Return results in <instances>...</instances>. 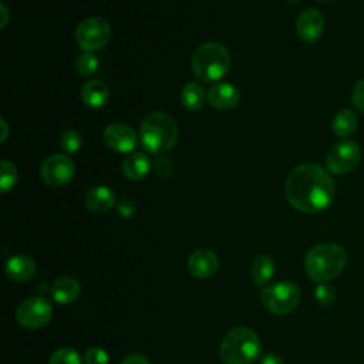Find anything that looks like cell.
Wrapping results in <instances>:
<instances>
[{"label":"cell","instance_id":"29","mask_svg":"<svg viewBox=\"0 0 364 364\" xmlns=\"http://www.w3.org/2000/svg\"><path fill=\"white\" fill-rule=\"evenodd\" d=\"M351 102L360 112L364 114V78L355 82L351 91Z\"/></svg>","mask_w":364,"mask_h":364},{"label":"cell","instance_id":"37","mask_svg":"<svg viewBox=\"0 0 364 364\" xmlns=\"http://www.w3.org/2000/svg\"><path fill=\"white\" fill-rule=\"evenodd\" d=\"M317 1H321V3H324V1H330V0H317Z\"/></svg>","mask_w":364,"mask_h":364},{"label":"cell","instance_id":"31","mask_svg":"<svg viewBox=\"0 0 364 364\" xmlns=\"http://www.w3.org/2000/svg\"><path fill=\"white\" fill-rule=\"evenodd\" d=\"M154 168H155L156 175H158V176H161V178H168V176H169V173L172 172L171 162H169L168 159H165V158H159V159L155 162Z\"/></svg>","mask_w":364,"mask_h":364},{"label":"cell","instance_id":"26","mask_svg":"<svg viewBox=\"0 0 364 364\" xmlns=\"http://www.w3.org/2000/svg\"><path fill=\"white\" fill-rule=\"evenodd\" d=\"M81 135L75 129H67L60 138V145L65 154H75L81 148Z\"/></svg>","mask_w":364,"mask_h":364},{"label":"cell","instance_id":"32","mask_svg":"<svg viewBox=\"0 0 364 364\" xmlns=\"http://www.w3.org/2000/svg\"><path fill=\"white\" fill-rule=\"evenodd\" d=\"M121 364H149V361H148V358H146L145 355L138 354V353H134V354L127 355V357L121 361Z\"/></svg>","mask_w":364,"mask_h":364},{"label":"cell","instance_id":"35","mask_svg":"<svg viewBox=\"0 0 364 364\" xmlns=\"http://www.w3.org/2000/svg\"><path fill=\"white\" fill-rule=\"evenodd\" d=\"M1 125H3V136H1V142H4L6 135H7V125H6V121H4V119H1Z\"/></svg>","mask_w":364,"mask_h":364},{"label":"cell","instance_id":"17","mask_svg":"<svg viewBox=\"0 0 364 364\" xmlns=\"http://www.w3.org/2000/svg\"><path fill=\"white\" fill-rule=\"evenodd\" d=\"M152 162L144 152H131L122 161V173L129 181H142L151 172Z\"/></svg>","mask_w":364,"mask_h":364},{"label":"cell","instance_id":"8","mask_svg":"<svg viewBox=\"0 0 364 364\" xmlns=\"http://www.w3.org/2000/svg\"><path fill=\"white\" fill-rule=\"evenodd\" d=\"M111 38L109 24L100 17H90L81 21L75 30L77 44L84 51L102 48Z\"/></svg>","mask_w":364,"mask_h":364},{"label":"cell","instance_id":"21","mask_svg":"<svg viewBox=\"0 0 364 364\" xmlns=\"http://www.w3.org/2000/svg\"><path fill=\"white\" fill-rule=\"evenodd\" d=\"M274 273V262L267 255L257 256L250 264V277L255 284L264 286Z\"/></svg>","mask_w":364,"mask_h":364},{"label":"cell","instance_id":"20","mask_svg":"<svg viewBox=\"0 0 364 364\" xmlns=\"http://www.w3.org/2000/svg\"><path fill=\"white\" fill-rule=\"evenodd\" d=\"M357 125H358V121H357L355 112L350 108H341L333 118L331 129L337 136L346 138L354 134V131L357 129Z\"/></svg>","mask_w":364,"mask_h":364},{"label":"cell","instance_id":"13","mask_svg":"<svg viewBox=\"0 0 364 364\" xmlns=\"http://www.w3.org/2000/svg\"><path fill=\"white\" fill-rule=\"evenodd\" d=\"M206 98H208V102L215 109L225 111V109H232L239 104L240 92L230 82H215L208 90Z\"/></svg>","mask_w":364,"mask_h":364},{"label":"cell","instance_id":"9","mask_svg":"<svg viewBox=\"0 0 364 364\" xmlns=\"http://www.w3.org/2000/svg\"><path fill=\"white\" fill-rule=\"evenodd\" d=\"M53 316L51 303L44 297H30L21 301L16 310V320L24 328H41Z\"/></svg>","mask_w":364,"mask_h":364},{"label":"cell","instance_id":"2","mask_svg":"<svg viewBox=\"0 0 364 364\" xmlns=\"http://www.w3.org/2000/svg\"><path fill=\"white\" fill-rule=\"evenodd\" d=\"M139 136L142 146L149 154L162 155L172 149L178 142L179 128L171 115L154 111L142 119Z\"/></svg>","mask_w":364,"mask_h":364},{"label":"cell","instance_id":"23","mask_svg":"<svg viewBox=\"0 0 364 364\" xmlns=\"http://www.w3.org/2000/svg\"><path fill=\"white\" fill-rule=\"evenodd\" d=\"M75 70L82 77H90L98 70V58L92 51H82L75 60Z\"/></svg>","mask_w":364,"mask_h":364},{"label":"cell","instance_id":"5","mask_svg":"<svg viewBox=\"0 0 364 364\" xmlns=\"http://www.w3.org/2000/svg\"><path fill=\"white\" fill-rule=\"evenodd\" d=\"M230 68V54L219 43H205L192 55V71L203 82L220 80Z\"/></svg>","mask_w":364,"mask_h":364},{"label":"cell","instance_id":"16","mask_svg":"<svg viewBox=\"0 0 364 364\" xmlns=\"http://www.w3.org/2000/svg\"><path fill=\"white\" fill-rule=\"evenodd\" d=\"M84 205L88 210L95 213L108 212L115 205V193L105 185H98L87 191Z\"/></svg>","mask_w":364,"mask_h":364},{"label":"cell","instance_id":"36","mask_svg":"<svg viewBox=\"0 0 364 364\" xmlns=\"http://www.w3.org/2000/svg\"><path fill=\"white\" fill-rule=\"evenodd\" d=\"M287 1H289V3H297L299 0H287Z\"/></svg>","mask_w":364,"mask_h":364},{"label":"cell","instance_id":"10","mask_svg":"<svg viewBox=\"0 0 364 364\" xmlns=\"http://www.w3.org/2000/svg\"><path fill=\"white\" fill-rule=\"evenodd\" d=\"M74 173H75V166L73 159L68 155H63V154H54L48 156L43 162L40 169L41 179L53 188L67 185L74 178Z\"/></svg>","mask_w":364,"mask_h":364},{"label":"cell","instance_id":"30","mask_svg":"<svg viewBox=\"0 0 364 364\" xmlns=\"http://www.w3.org/2000/svg\"><path fill=\"white\" fill-rule=\"evenodd\" d=\"M117 212L119 213V216L122 218H132L136 212V206L134 203V200H131L129 198H122L117 202Z\"/></svg>","mask_w":364,"mask_h":364},{"label":"cell","instance_id":"7","mask_svg":"<svg viewBox=\"0 0 364 364\" xmlns=\"http://www.w3.org/2000/svg\"><path fill=\"white\" fill-rule=\"evenodd\" d=\"M361 159V148L351 139L334 144L326 156V166L334 175H346L357 168Z\"/></svg>","mask_w":364,"mask_h":364},{"label":"cell","instance_id":"25","mask_svg":"<svg viewBox=\"0 0 364 364\" xmlns=\"http://www.w3.org/2000/svg\"><path fill=\"white\" fill-rule=\"evenodd\" d=\"M48 364H81V357L74 348L61 347L53 353Z\"/></svg>","mask_w":364,"mask_h":364},{"label":"cell","instance_id":"28","mask_svg":"<svg viewBox=\"0 0 364 364\" xmlns=\"http://www.w3.org/2000/svg\"><path fill=\"white\" fill-rule=\"evenodd\" d=\"M85 364H109V355L104 348L91 347L84 355Z\"/></svg>","mask_w":364,"mask_h":364},{"label":"cell","instance_id":"6","mask_svg":"<svg viewBox=\"0 0 364 364\" xmlns=\"http://www.w3.org/2000/svg\"><path fill=\"white\" fill-rule=\"evenodd\" d=\"M260 301L263 307L274 314H287L297 307L300 301V289L293 282H279L263 287Z\"/></svg>","mask_w":364,"mask_h":364},{"label":"cell","instance_id":"34","mask_svg":"<svg viewBox=\"0 0 364 364\" xmlns=\"http://www.w3.org/2000/svg\"><path fill=\"white\" fill-rule=\"evenodd\" d=\"M1 11H3V21H1V27H4V26H6V23H7V9H6V4H4V3L1 4Z\"/></svg>","mask_w":364,"mask_h":364},{"label":"cell","instance_id":"1","mask_svg":"<svg viewBox=\"0 0 364 364\" xmlns=\"http://www.w3.org/2000/svg\"><path fill=\"white\" fill-rule=\"evenodd\" d=\"M284 193L289 203L297 210L317 213L333 203L336 186L333 178L324 168L307 162L290 172Z\"/></svg>","mask_w":364,"mask_h":364},{"label":"cell","instance_id":"24","mask_svg":"<svg viewBox=\"0 0 364 364\" xmlns=\"http://www.w3.org/2000/svg\"><path fill=\"white\" fill-rule=\"evenodd\" d=\"M16 182H17V169H16V166L10 161L3 159L1 161V176H0L1 192L6 193L10 189H13Z\"/></svg>","mask_w":364,"mask_h":364},{"label":"cell","instance_id":"19","mask_svg":"<svg viewBox=\"0 0 364 364\" xmlns=\"http://www.w3.org/2000/svg\"><path fill=\"white\" fill-rule=\"evenodd\" d=\"M81 98L87 107L98 109L107 104L109 90L105 82L100 80H90L81 88Z\"/></svg>","mask_w":364,"mask_h":364},{"label":"cell","instance_id":"4","mask_svg":"<svg viewBox=\"0 0 364 364\" xmlns=\"http://www.w3.org/2000/svg\"><path fill=\"white\" fill-rule=\"evenodd\" d=\"M259 336L247 327L232 328L220 341L219 354L226 364H250L260 355Z\"/></svg>","mask_w":364,"mask_h":364},{"label":"cell","instance_id":"18","mask_svg":"<svg viewBox=\"0 0 364 364\" xmlns=\"http://www.w3.org/2000/svg\"><path fill=\"white\" fill-rule=\"evenodd\" d=\"M81 291L80 283L71 276H61L51 284V296L57 303L67 304L78 299Z\"/></svg>","mask_w":364,"mask_h":364},{"label":"cell","instance_id":"14","mask_svg":"<svg viewBox=\"0 0 364 364\" xmlns=\"http://www.w3.org/2000/svg\"><path fill=\"white\" fill-rule=\"evenodd\" d=\"M188 272L198 279H208L213 276L218 270L219 260L218 256L208 249H199L195 250L189 257H188Z\"/></svg>","mask_w":364,"mask_h":364},{"label":"cell","instance_id":"12","mask_svg":"<svg viewBox=\"0 0 364 364\" xmlns=\"http://www.w3.org/2000/svg\"><path fill=\"white\" fill-rule=\"evenodd\" d=\"M324 31V17L316 9L301 11L296 21V33L304 43H314Z\"/></svg>","mask_w":364,"mask_h":364},{"label":"cell","instance_id":"27","mask_svg":"<svg viewBox=\"0 0 364 364\" xmlns=\"http://www.w3.org/2000/svg\"><path fill=\"white\" fill-rule=\"evenodd\" d=\"M314 297L316 301L323 306V307H328L333 304V301L336 300V290L333 286L326 283H320L316 290H314Z\"/></svg>","mask_w":364,"mask_h":364},{"label":"cell","instance_id":"33","mask_svg":"<svg viewBox=\"0 0 364 364\" xmlns=\"http://www.w3.org/2000/svg\"><path fill=\"white\" fill-rule=\"evenodd\" d=\"M260 364H284V361H283L277 354L269 353V354H266V355L262 357Z\"/></svg>","mask_w":364,"mask_h":364},{"label":"cell","instance_id":"15","mask_svg":"<svg viewBox=\"0 0 364 364\" xmlns=\"http://www.w3.org/2000/svg\"><path fill=\"white\" fill-rule=\"evenodd\" d=\"M6 274L14 282H28L37 273L36 262L24 255H14L6 262Z\"/></svg>","mask_w":364,"mask_h":364},{"label":"cell","instance_id":"3","mask_svg":"<svg viewBox=\"0 0 364 364\" xmlns=\"http://www.w3.org/2000/svg\"><path fill=\"white\" fill-rule=\"evenodd\" d=\"M346 263L347 253L336 243L316 245L304 257L306 273L317 283H326L337 277L343 272Z\"/></svg>","mask_w":364,"mask_h":364},{"label":"cell","instance_id":"11","mask_svg":"<svg viewBox=\"0 0 364 364\" xmlns=\"http://www.w3.org/2000/svg\"><path fill=\"white\" fill-rule=\"evenodd\" d=\"M104 142L108 148H111L115 152L119 154H131L136 148L138 138L135 131L121 122H114L109 124L104 129Z\"/></svg>","mask_w":364,"mask_h":364},{"label":"cell","instance_id":"22","mask_svg":"<svg viewBox=\"0 0 364 364\" xmlns=\"http://www.w3.org/2000/svg\"><path fill=\"white\" fill-rule=\"evenodd\" d=\"M181 102L188 111H199L205 102V91L198 82H188L181 92Z\"/></svg>","mask_w":364,"mask_h":364}]
</instances>
